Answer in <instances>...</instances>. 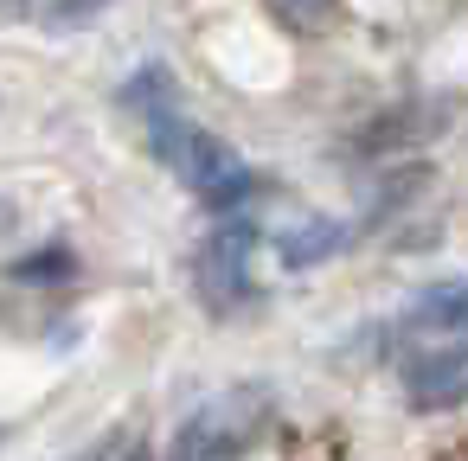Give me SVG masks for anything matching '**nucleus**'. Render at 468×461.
I'll use <instances>...</instances> for the list:
<instances>
[{
	"instance_id": "1",
	"label": "nucleus",
	"mask_w": 468,
	"mask_h": 461,
	"mask_svg": "<svg viewBox=\"0 0 468 461\" xmlns=\"http://www.w3.org/2000/svg\"><path fill=\"white\" fill-rule=\"evenodd\" d=\"M404 397L417 410H455L468 403V340H436L404 365Z\"/></svg>"
},
{
	"instance_id": "2",
	"label": "nucleus",
	"mask_w": 468,
	"mask_h": 461,
	"mask_svg": "<svg viewBox=\"0 0 468 461\" xmlns=\"http://www.w3.org/2000/svg\"><path fill=\"white\" fill-rule=\"evenodd\" d=\"M250 429H257V403L244 410L238 397H225L180 429L174 461H250Z\"/></svg>"
},
{
	"instance_id": "3",
	"label": "nucleus",
	"mask_w": 468,
	"mask_h": 461,
	"mask_svg": "<svg viewBox=\"0 0 468 461\" xmlns=\"http://www.w3.org/2000/svg\"><path fill=\"white\" fill-rule=\"evenodd\" d=\"M404 327H423V333L468 340V282H449V288H430V295H417V308L404 314Z\"/></svg>"
},
{
	"instance_id": "4",
	"label": "nucleus",
	"mask_w": 468,
	"mask_h": 461,
	"mask_svg": "<svg viewBox=\"0 0 468 461\" xmlns=\"http://www.w3.org/2000/svg\"><path fill=\"white\" fill-rule=\"evenodd\" d=\"M33 26H97V7H27Z\"/></svg>"
},
{
	"instance_id": "5",
	"label": "nucleus",
	"mask_w": 468,
	"mask_h": 461,
	"mask_svg": "<svg viewBox=\"0 0 468 461\" xmlns=\"http://www.w3.org/2000/svg\"><path fill=\"white\" fill-rule=\"evenodd\" d=\"M0 442H7V423H0Z\"/></svg>"
},
{
	"instance_id": "6",
	"label": "nucleus",
	"mask_w": 468,
	"mask_h": 461,
	"mask_svg": "<svg viewBox=\"0 0 468 461\" xmlns=\"http://www.w3.org/2000/svg\"><path fill=\"white\" fill-rule=\"evenodd\" d=\"M90 461H103V455H90Z\"/></svg>"
}]
</instances>
